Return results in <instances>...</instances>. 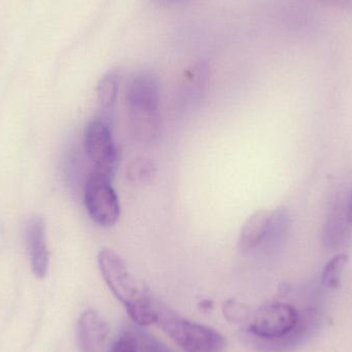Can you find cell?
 Here are the masks:
<instances>
[{
    "mask_svg": "<svg viewBox=\"0 0 352 352\" xmlns=\"http://www.w3.org/2000/svg\"><path fill=\"white\" fill-rule=\"evenodd\" d=\"M97 260L105 283L123 304L136 326L144 328L156 324L154 300L140 289L122 256L113 250L103 248L99 252Z\"/></svg>",
    "mask_w": 352,
    "mask_h": 352,
    "instance_id": "1",
    "label": "cell"
},
{
    "mask_svg": "<svg viewBox=\"0 0 352 352\" xmlns=\"http://www.w3.org/2000/svg\"><path fill=\"white\" fill-rule=\"evenodd\" d=\"M125 100L136 140L146 144L154 142L160 133V91L157 78L148 72L134 76L126 87Z\"/></svg>",
    "mask_w": 352,
    "mask_h": 352,
    "instance_id": "2",
    "label": "cell"
},
{
    "mask_svg": "<svg viewBox=\"0 0 352 352\" xmlns=\"http://www.w3.org/2000/svg\"><path fill=\"white\" fill-rule=\"evenodd\" d=\"M157 322L186 352H223L227 345L225 337L210 327L190 322L154 300Z\"/></svg>",
    "mask_w": 352,
    "mask_h": 352,
    "instance_id": "3",
    "label": "cell"
},
{
    "mask_svg": "<svg viewBox=\"0 0 352 352\" xmlns=\"http://www.w3.org/2000/svg\"><path fill=\"white\" fill-rule=\"evenodd\" d=\"M300 314L291 304L283 302L252 308L244 332L256 341L258 346H278L292 338L299 327Z\"/></svg>",
    "mask_w": 352,
    "mask_h": 352,
    "instance_id": "4",
    "label": "cell"
},
{
    "mask_svg": "<svg viewBox=\"0 0 352 352\" xmlns=\"http://www.w3.org/2000/svg\"><path fill=\"white\" fill-rule=\"evenodd\" d=\"M111 180L113 178L92 170L85 184V206L91 219L101 227H113L121 215L119 197Z\"/></svg>",
    "mask_w": 352,
    "mask_h": 352,
    "instance_id": "5",
    "label": "cell"
},
{
    "mask_svg": "<svg viewBox=\"0 0 352 352\" xmlns=\"http://www.w3.org/2000/svg\"><path fill=\"white\" fill-rule=\"evenodd\" d=\"M85 151L92 161V170L113 178L120 163V151L113 140V131L105 118L91 120L85 129Z\"/></svg>",
    "mask_w": 352,
    "mask_h": 352,
    "instance_id": "6",
    "label": "cell"
},
{
    "mask_svg": "<svg viewBox=\"0 0 352 352\" xmlns=\"http://www.w3.org/2000/svg\"><path fill=\"white\" fill-rule=\"evenodd\" d=\"M27 250L33 274L37 278H45L49 270L50 254L45 236V219L41 217L29 219L25 229Z\"/></svg>",
    "mask_w": 352,
    "mask_h": 352,
    "instance_id": "7",
    "label": "cell"
},
{
    "mask_svg": "<svg viewBox=\"0 0 352 352\" xmlns=\"http://www.w3.org/2000/svg\"><path fill=\"white\" fill-rule=\"evenodd\" d=\"M109 327L94 309H87L78 320L76 343L80 352H101L109 336Z\"/></svg>",
    "mask_w": 352,
    "mask_h": 352,
    "instance_id": "8",
    "label": "cell"
},
{
    "mask_svg": "<svg viewBox=\"0 0 352 352\" xmlns=\"http://www.w3.org/2000/svg\"><path fill=\"white\" fill-rule=\"evenodd\" d=\"M352 227L349 219L347 200H338L329 210L322 229V241L328 248H337L343 243Z\"/></svg>",
    "mask_w": 352,
    "mask_h": 352,
    "instance_id": "9",
    "label": "cell"
},
{
    "mask_svg": "<svg viewBox=\"0 0 352 352\" xmlns=\"http://www.w3.org/2000/svg\"><path fill=\"white\" fill-rule=\"evenodd\" d=\"M272 221V211L261 210L252 214L244 223L238 238V246L242 252L261 248L269 234Z\"/></svg>",
    "mask_w": 352,
    "mask_h": 352,
    "instance_id": "10",
    "label": "cell"
},
{
    "mask_svg": "<svg viewBox=\"0 0 352 352\" xmlns=\"http://www.w3.org/2000/svg\"><path fill=\"white\" fill-rule=\"evenodd\" d=\"M119 89L120 78L118 72H109L101 78L96 90L97 103L101 111H109L115 105Z\"/></svg>",
    "mask_w": 352,
    "mask_h": 352,
    "instance_id": "11",
    "label": "cell"
},
{
    "mask_svg": "<svg viewBox=\"0 0 352 352\" xmlns=\"http://www.w3.org/2000/svg\"><path fill=\"white\" fill-rule=\"evenodd\" d=\"M125 331L133 338L138 352H175L154 335L144 330V327H131Z\"/></svg>",
    "mask_w": 352,
    "mask_h": 352,
    "instance_id": "12",
    "label": "cell"
},
{
    "mask_svg": "<svg viewBox=\"0 0 352 352\" xmlns=\"http://www.w3.org/2000/svg\"><path fill=\"white\" fill-rule=\"evenodd\" d=\"M156 173V165L152 159L140 157L134 159L126 169L128 179L135 184L148 182Z\"/></svg>",
    "mask_w": 352,
    "mask_h": 352,
    "instance_id": "13",
    "label": "cell"
},
{
    "mask_svg": "<svg viewBox=\"0 0 352 352\" xmlns=\"http://www.w3.org/2000/svg\"><path fill=\"white\" fill-rule=\"evenodd\" d=\"M252 310V308L250 306L236 300H229L223 305V314L226 320L241 330H244L248 326Z\"/></svg>",
    "mask_w": 352,
    "mask_h": 352,
    "instance_id": "14",
    "label": "cell"
},
{
    "mask_svg": "<svg viewBox=\"0 0 352 352\" xmlns=\"http://www.w3.org/2000/svg\"><path fill=\"white\" fill-rule=\"evenodd\" d=\"M349 256L344 254H338L334 256L330 262L327 264L322 273V283L328 289H337L341 283L343 270L346 266Z\"/></svg>",
    "mask_w": 352,
    "mask_h": 352,
    "instance_id": "15",
    "label": "cell"
},
{
    "mask_svg": "<svg viewBox=\"0 0 352 352\" xmlns=\"http://www.w3.org/2000/svg\"><path fill=\"white\" fill-rule=\"evenodd\" d=\"M111 352H138V349L133 338L127 331H125L123 335L113 342Z\"/></svg>",
    "mask_w": 352,
    "mask_h": 352,
    "instance_id": "16",
    "label": "cell"
},
{
    "mask_svg": "<svg viewBox=\"0 0 352 352\" xmlns=\"http://www.w3.org/2000/svg\"><path fill=\"white\" fill-rule=\"evenodd\" d=\"M328 6L342 10H352V0H320Z\"/></svg>",
    "mask_w": 352,
    "mask_h": 352,
    "instance_id": "17",
    "label": "cell"
},
{
    "mask_svg": "<svg viewBox=\"0 0 352 352\" xmlns=\"http://www.w3.org/2000/svg\"><path fill=\"white\" fill-rule=\"evenodd\" d=\"M347 210H349V219L352 225V192L349 198L347 199Z\"/></svg>",
    "mask_w": 352,
    "mask_h": 352,
    "instance_id": "18",
    "label": "cell"
},
{
    "mask_svg": "<svg viewBox=\"0 0 352 352\" xmlns=\"http://www.w3.org/2000/svg\"><path fill=\"white\" fill-rule=\"evenodd\" d=\"M152 1L157 2L161 4H171L176 3V2L182 1V0H152Z\"/></svg>",
    "mask_w": 352,
    "mask_h": 352,
    "instance_id": "19",
    "label": "cell"
},
{
    "mask_svg": "<svg viewBox=\"0 0 352 352\" xmlns=\"http://www.w3.org/2000/svg\"><path fill=\"white\" fill-rule=\"evenodd\" d=\"M200 304L201 307L204 308V309H211V308H212V302L204 301Z\"/></svg>",
    "mask_w": 352,
    "mask_h": 352,
    "instance_id": "20",
    "label": "cell"
}]
</instances>
